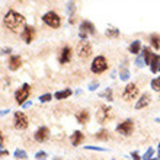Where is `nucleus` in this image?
<instances>
[{
    "instance_id": "nucleus-1",
    "label": "nucleus",
    "mask_w": 160,
    "mask_h": 160,
    "mask_svg": "<svg viewBox=\"0 0 160 160\" xmlns=\"http://www.w3.org/2000/svg\"><path fill=\"white\" fill-rule=\"evenodd\" d=\"M4 26L10 29L12 32H18V31H21L23 26H25V18L22 16L21 13H18L16 10H9L6 15H4Z\"/></svg>"
},
{
    "instance_id": "nucleus-2",
    "label": "nucleus",
    "mask_w": 160,
    "mask_h": 160,
    "mask_svg": "<svg viewBox=\"0 0 160 160\" xmlns=\"http://www.w3.org/2000/svg\"><path fill=\"white\" fill-rule=\"evenodd\" d=\"M108 68V63H106V58L102 57V55H98L96 58L92 61V66H90V70L95 74H101Z\"/></svg>"
},
{
    "instance_id": "nucleus-3",
    "label": "nucleus",
    "mask_w": 160,
    "mask_h": 160,
    "mask_svg": "<svg viewBox=\"0 0 160 160\" xmlns=\"http://www.w3.org/2000/svg\"><path fill=\"white\" fill-rule=\"evenodd\" d=\"M29 95H31V86L28 83H23L21 86V89H18L16 93H15V99H16L19 105H23Z\"/></svg>"
},
{
    "instance_id": "nucleus-4",
    "label": "nucleus",
    "mask_w": 160,
    "mask_h": 160,
    "mask_svg": "<svg viewBox=\"0 0 160 160\" xmlns=\"http://www.w3.org/2000/svg\"><path fill=\"white\" fill-rule=\"evenodd\" d=\"M112 118V109H111V106L108 105H101L99 106V109L96 112V119L101 124H105L108 119Z\"/></svg>"
},
{
    "instance_id": "nucleus-5",
    "label": "nucleus",
    "mask_w": 160,
    "mask_h": 160,
    "mask_svg": "<svg viewBox=\"0 0 160 160\" xmlns=\"http://www.w3.org/2000/svg\"><path fill=\"white\" fill-rule=\"evenodd\" d=\"M95 25H93L92 22L89 21H83L82 23H80V38H82V41H86V38H88V35H95Z\"/></svg>"
},
{
    "instance_id": "nucleus-6",
    "label": "nucleus",
    "mask_w": 160,
    "mask_h": 160,
    "mask_svg": "<svg viewBox=\"0 0 160 160\" xmlns=\"http://www.w3.org/2000/svg\"><path fill=\"white\" fill-rule=\"evenodd\" d=\"M42 21H44L45 25L51 26V28H58L60 23H61V19H60V16L55 12H47L42 16Z\"/></svg>"
},
{
    "instance_id": "nucleus-7",
    "label": "nucleus",
    "mask_w": 160,
    "mask_h": 160,
    "mask_svg": "<svg viewBox=\"0 0 160 160\" xmlns=\"http://www.w3.org/2000/svg\"><path fill=\"white\" fill-rule=\"evenodd\" d=\"M137 96H138V88H137V84H134V83L127 84L125 89H124V93H122V98L130 102V101H134Z\"/></svg>"
},
{
    "instance_id": "nucleus-8",
    "label": "nucleus",
    "mask_w": 160,
    "mask_h": 160,
    "mask_svg": "<svg viewBox=\"0 0 160 160\" xmlns=\"http://www.w3.org/2000/svg\"><path fill=\"white\" fill-rule=\"evenodd\" d=\"M13 122H15V128L16 130H25L28 128V118L23 112H15V118H13Z\"/></svg>"
},
{
    "instance_id": "nucleus-9",
    "label": "nucleus",
    "mask_w": 160,
    "mask_h": 160,
    "mask_svg": "<svg viewBox=\"0 0 160 160\" xmlns=\"http://www.w3.org/2000/svg\"><path fill=\"white\" fill-rule=\"evenodd\" d=\"M77 54L80 55V58H88L92 54V45L88 41H82L77 47Z\"/></svg>"
},
{
    "instance_id": "nucleus-10",
    "label": "nucleus",
    "mask_w": 160,
    "mask_h": 160,
    "mask_svg": "<svg viewBox=\"0 0 160 160\" xmlns=\"http://www.w3.org/2000/svg\"><path fill=\"white\" fill-rule=\"evenodd\" d=\"M132 130H134V122L131 119H127V121H124L122 124H119L117 127V132H119L121 135H130L132 132Z\"/></svg>"
},
{
    "instance_id": "nucleus-11",
    "label": "nucleus",
    "mask_w": 160,
    "mask_h": 160,
    "mask_svg": "<svg viewBox=\"0 0 160 160\" xmlns=\"http://www.w3.org/2000/svg\"><path fill=\"white\" fill-rule=\"evenodd\" d=\"M34 37H35V28L34 26H25V29L22 31V34H21V38L23 39L26 44H29V42H32Z\"/></svg>"
},
{
    "instance_id": "nucleus-12",
    "label": "nucleus",
    "mask_w": 160,
    "mask_h": 160,
    "mask_svg": "<svg viewBox=\"0 0 160 160\" xmlns=\"http://www.w3.org/2000/svg\"><path fill=\"white\" fill-rule=\"evenodd\" d=\"M9 70H12V72H16L18 68L22 66V58L19 57V55H12L10 57V60H9Z\"/></svg>"
},
{
    "instance_id": "nucleus-13",
    "label": "nucleus",
    "mask_w": 160,
    "mask_h": 160,
    "mask_svg": "<svg viewBox=\"0 0 160 160\" xmlns=\"http://www.w3.org/2000/svg\"><path fill=\"white\" fill-rule=\"evenodd\" d=\"M48 134H50V131H48V128L47 127H41L37 132H35V137L34 138L38 141V143H44L47 138H48Z\"/></svg>"
},
{
    "instance_id": "nucleus-14",
    "label": "nucleus",
    "mask_w": 160,
    "mask_h": 160,
    "mask_svg": "<svg viewBox=\"0 0 160 160\" xmlns=\"http://www.w3.org/2000/svg\"><path fill=\"white\" fill-rule=\"evenodd\" d=\"M70 58H72V48H70V47H64L63 50H61V54H60L58 61L61 64H66V63L70 61Z\"/></svg>"
},
{
    "instance_id": "nucleus-15",
    "label": "nucleus",
    "mask_w": 160,
    "mask_h": 160,
    "mask_svg": "<svg viewBox=\"0 0 160 160\" xmlns=\"http://www.w3.org/2000/svg\"><path fill=\"white\" fill-rule=\"evenodd\" d=\"M150 101H152V96H150L148 93L141 95L140 101H137V103H135V109H143V108H146V106L150 103Z\"/></svg>"
},
{
    "instance_id": "nucleus-16",
    "label": "nucleus",
    "mask_w": 160,
    "mask_h": 160,
    "mask_svg": "<svg viewBox=\"0 0 160 160\" xmlns=\"http://www.w3.org/2000/svg\"><path fill=\"white\" fill-rule=\"evenodd\" d=\"M89 118H90V117H89V112L88 111H79V112H77L76 114V119H77V122H79V124H82V125H86V124H88L89 122Z\"/></svg>"
},
{
    "instance_id": "nucleus-17",
    "label": "nucleus",
    "mask_w": 160,
    "mask_h": 160,
    "mask_svg": "<svg viewBox=\"0 0 160 160\" xmlns=\"http://www.w3.org/2000/svg\"><path fill=\"white\" fill-rule=\"evenodd\" d=\"M83 138H84V135L82 131H74L72 135V144L73 146H79V144L83 141Z\"/></svg>"
},
{
    "instance_id": "nucleus-18",
    "label": "nucleus",
    "mask_w": 160,
    "mask_h": 160,
    "mask_svg": "<svg viewBox=\"0 0 160 160\" xmlns=\"http://www.w3.org/2000/svg\"><path fill=\"white\" fill-rule=\"evenodd\" d=\"M127 64H128V61H124V66H121V68H119V77H121V80H128L130 79V70H128V67H127Z\"/></svg>"
},
{
    "instance_id": "nucleus-19",
    "label": "nucleus",
    "mask_w": 160,
    "mask_h": 160,
    "mask_svg": "<svg viewBox=\"0 0 160 160\" xmlns=\"http://www.w3.org/2000/svg\"><path fill=\"white\" fill-rule=\"evenodd\" d=\"M159 64H160V55L154 54V57H153L152 63H150V70H152V73H157L159 72Z\"/></svg>"
},
{
    "instance_id": "nucleus-20",
    "label": "nucleus",
    "mask_w": 160,
    "mask_h": 160,
    "mask_svg": "<svg viewBox=\"0 0 160 160\" xmlns=\"http://www.w3.org/2000/svg\"><path fill=\"white\" fill-rule=\"evenodd\" d=\"M72 96V90L70 89H66V90H60V92H57L54 95L55 99H58V101H61V99H66V98Z\"/></svg>"
},
{
    "instance_id": "nucleus-21",
    "label": "nucleus",
    "mask_w": 160,
    "mask_h": 160,
    "mask_svg": "<svg viewBox=\"0 0 160 160\" xmlns=\"http://www.w3.org/2000/svg\"><path fill=\"white\" fill-rule=\"evenodd\" d=\"M143 55H144V58H146V64L152 63L153 57H154V54H152L150 48H147V47H144V48H143Z\"/></svg>"
},
{
    "instance_id": "nucleus-22",
    "label": "nucleus",
    "mask_w": 160,
    "mask_h": 160,
    "mask_svg": "<svg viewBox=\"0 0 160 160\" xmlns=\"http://www.w3.org/2000/svg\"><path fill=\"white\" fill-rule=\"evenodd\" d=\"M140 48H141V42H140V41H134L130 45V48H128V50H130L131 54H138Z\"/></svg>"
},
{
    "instance_id": "nucleus-23",
    "label": "nucleus",
    "mask_w": 160,
    "mask_h": 160,
    "mask_svg": "<svg viewBox=\"0 0 160 160\" xmlns=\"http://www.w3.org/2000/svg\"><path fill=\"white\" fill-rule=\"evenodd\" d=\"M150 42H152V45L154 47L156 50H159L160 48V35L153 34L152 37H150Z\"/></svg>"
},
{
    "instance_id": "nucleus-24",
    "label": "nucleus",
    "mask_w": 160,
    "mask_h": 160,
    "mask_svg": "<svg viewBox=\"0 0 160 160\" xmlns=\"http://www.w3.org/2000/svg\"><path fill=\"white\" fill-rule=\"evenodd\" d=\"M106 37L108 38H117V37H119V31L117 28H109L106 31Z\"/></svg>"
},
{
    "instance_id": "nucleus-25",
    "label": "nucleus",
    "mask_w": 160,
    "mask_h": 160,
    "mask_svg": "<svg viewBox=\"0 0 160 160\" xmlns=\"http://www.w3.org/2000/svg\"><path fill=\"white\" fill-rule=\"evenodd\" d=\"M150 84H152V89H153V90H156V92H160V76L156 77V79H153Z\"/></svg>"
},
{
    "instance_id": "nucleus-26",
    "label": "nucleus",
    "mask_w": 160,
    "mask_h": 160,
    "mask_svg": "<svg viewBox=\"0 0 160 160\" xmlns=\"http://www.w3.org/2000/svg\"><path fill=\"white\" fill-rule=\"evenodd\" d=\"M101 96H102V98H105L106 101H112V89L108 88V89L105 90V92H102V93H101Z\"/></svg>"
},
{
    "instance_id": "nucleus-27",
    "label": "nucleus",
    "mask_w": 160,
    "mask_h": 160,
    "mask_svg": "<svg viewBox=\"0 0 160 160\" xmlns=\"http://www.w3.org/2000/svg\"><path fill=\"white\" fill-rule=\"evenodd\" d=\"M108 135H109V134H108V131H106V130H101L96 134V138L98 140H108Z\"/></svg>"
},
{
    "instance_id": "nucleus-28",
    "label": "nucleus",
    "mask_w": 160,
    "mask_h": 160,
    "mask_svg": "<svg viewBox=\"0 0 160 160\" xmlns=\"http://www.w3.org/2000/svg\"><path fill=\"white\" fill-rule=\"evenodd\" d=\"M135 64H137L138 67H144V64H146V58H144L143 54H140L138 57H137V60H135Z\"/></svg>"
},
{
    "instance_id": "nucleus-29",
    "label": "nucleus",
    "mask_w": 160,
    "mask_h": 160,
    "mask_svg": "<svg viewBox=\"0 0 160 160\" xmlns=\"http://www.w3.org/2000/svg\"><path fill=\"white\" fill-rule=\"evenodd\" d=\"M51 99H52V95H51V93H45V95H41V96H39V102H42V103L50 102Z\"/></svg>"
},
{
    "instance_id": "nucleus-30",
    "label": "nucleus",
    "mask_w": 160,
    "mask_h": 160,
    "mask_svg": "<svg viewBox=\"0 0 160 160\" xmlns=\"http://www.w3.org/2000/svg\"><path fill=\"white\" fill-rule=\"evenodd\" d=\"M15 157H16V159H26L28 154H26L23 150H16V152H15Z\"/></svg>"
},
{
    "instance_id": "nucleus-31",
    "label": "nucleus",
    "mask_w": 160,
    "mask_h": 160,
    "mask_svg": "<svg viewBox=\"0 0 160 160\" xmlns=\"http://www.w3.org/2000/svg\"><path fill=\"white\" fill-rule=\"evenodd\" d=\"M153 153H154V150H153V148H148L147 152H146V154L143 156V160H152Z\"/></svg>"
},
{
    "instance_id": "nucleus-32",
    "label": "nucleus",
    "mask_w": 160,
    "mask_h": 160,
    "mask_svg": "<svg viewBox=\"0 0 160 160\" xmlns=\"http://www.w3.org/2000/svg\"><path fill=\"white\" fill-rule=\"evenodd\" d=\"M74 9H76V6H74V2H70L68 3V9H67V12H68V15L73 18V13H74Z\"/></svg>"
},
{
    "instance_id": "nucleus-33",
    "label": "nucleus",
    "mask_w": 160,
    "mask_h": 160,
    "mask_svg": "<svg viewBox=\"0 0 160 160\" xmlns=\"http://www.w3.org/2000/svg\"><path fill=\"white\" fill-rule=\"evenodd\" d=\"M35 159L37 160H45L47 159V153L45 152H38L35 154Z\"/></svg>"
},
{
    "instance_id": "nucleus-34",
    "label": "nucleus",
    "mask_w": 160,
    "mask_h": 160,
    "mask_svg": "<svg viewBox=\"0 0 160 160\" xmlns=\"http://www.w3.org/2000/svg\"><path fill=\"white\" fill-rule=\"evenodd\" d=\"M98 88H99V83H98V82H92V83L89 84V90H90V92H93V90H96Z\"/></svg>"
},
{
    "instance_id": "nucleus-35",
    "label": "nucleus",
    "mask_w": 160,
    "mask_h": 160,
    "mask_svg": "<svg viewBox=\"0 0 160 160\" xmlns=\"http://www.w3.org/2000/svg\"><path fill=\"white\" fill-rule=\"evenodd\" d=\"M88 150H99V152H106L105 148H102V147H93V146H88Z\"/></svg>"
},
{
    "instance_id": "nucleus-36",
    "label": "nucleus",
    "mask_w": 160,
    "mask_h": 160,
    "mask_svg": "<svg viewBox=\"0 0 160 160\" xmlns=\"http://www.w3.org/2000/svg\"><path fill=\"white\" fill-rule=\"evenodd\" d=\"M131 157H132V160H141V157H140V154L137 152L132 153V154H131Z\"/></svg>"
},
{
    "instance_id": "nucleus-37",
    "label": "nucleus",
    "mask_w": 160,
    "mask_h": 160,
    "mask_svg": "<svg viewBox=\"0 0 160 160\" xmlns=\"http://www.w3.org/2000/svg\"><path fill=\"white\" fill-rule=\"evenodd\" d=\"M9 52H12V48H3L2 50V54H9Z\"/></svg>"
},
{
    "instance_id": "nucleus-38",
    "label": "nucleus",
    "mask_w": 160,
    "mask_h": 160,
    "mask_svg": "<svg viewBox=\"0 0 160 160\" xmlns=\"http://www.w3.org/2000/svg\"><path fill=\"white\" fill-rule=\"evenodd\" d=\"M22 106H23V108H28V106H31V102H25Z\"/></svg>"
},
{
    "instance_id": "nucleus-39",
    "label": "nucleus",
    "mask_w": 160,
    "mask_h": 160,
    "mask_svg": "<svg viewBox=\"0 0 160 160\" xmlns=\"http://www.w3.org/2000/svg\"><path fill=\"white\" fill-rule=\"evenodd\" d=\"M8 112H9V109H4V111H2V117H4V115L8 114Z\"/></svg>"
},
{
    "instance_id": "nucleus-40",
    "label": "nucleus",
    "mask_w": 160,
    "mask_h": 160,
    "mask_svg": "<svg viewBox=\"0 0 160 160\" xmlns=\"http://www.w3.org/2000/svg\"><path fill=\"white\" fill-rule=\"evenodd\" d=\"M2 156H8V152H6V150H2Z\"/></svg>"
},
{
    "instance_id": "nucleus-41",
    "label": "nucleus",
    "mask_w": 160,
    "mask_h": 160,
    "mask_svg": "<svg viewBox=\"0 0 160 160\" xmlns=\"http://www.w3.org/2000/svg\"><path fill=\"white\" fill-rule=\"evenodd\" d=\"M159 159H160V143H159Z\"/></svg>"
},
{
    "instance_id": "nucleus-42",
    "label": "nucleus",
    "mask_w": 160,
    "mask_h": 160,
    "mask_svg": "<svg viewBox=\"0 0 160 160\" xmlns=\"http://www.w3.org/2000/svg\"><path fill=\"white\" fill-rule=\"evenodd\" d=\"M156 122H160V118H156Z\"/></svg>"
},
{
    "instance_id": "nucleus-43",
    "label": "nucleus",
    "mask_w": 160,
    "mask_h": 160,
    "mask_svg": "<svg viewBox=\"0 0 160 160\" xmlns=\"http://www.w3.org/2000/svg\"><path fill=\"white\" fill-rule=\"evenodd\" d=\"M54 160H63V159H58V157H57V159H54Z\"/></svg>"
},
{
    "instance_id": "nucleus-44",
    "label": "nucleus",
    "mask_w": 160,
    "mask_h": 160,
    "mask_svg": "<svg viewBox=\"0 0 160 160\" xmlns=\"http://www.w3.org/2000/svg\"><path fill=\"white\" fill-rule=\"evenodd\" d=\"M159 72H160V64H159Z\"/></svg>"
},
{
    "instance_id": "nucleus-45",
    "label": "nucleus",
    "mask_w": 160,
    "mask_h": 160,
    "mask_svg": "<svg viewBox=\"0 0 160 160\" xmlns=\"http://www.w3.org/2000/svg\"><path fill=\"white\" fill-rule=\"evenodd\" d=\"M153 160H156V159H153Z\"/></svg>"
}]
</instances>
